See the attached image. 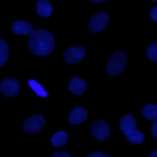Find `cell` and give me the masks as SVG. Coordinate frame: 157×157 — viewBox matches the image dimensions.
<instances>
[{"instance_id": "1", "label": "cell", "mask_w": 157, "mask_h": 157, "mask_svg": "<svg viewBox=\"0 0 157 157\" xmlns=\"http://www.w3.org/2000/svg\"><path fill=\"white\" fill-rule=\"evenodd\" d=\"M55 40L50 32L43 28L32 31L28 39V47L31 52L39 56H45L54 49Z\"/></svg>"}, {"instance_id": "2", "label": "cell", "mask_w": 157, "mask_h": 157, "mask_svg": "<svg viewBox=\"0 0 157 157\" xmlns=\"http://www.w3.org/2000/svg\"><path fill=\"white\" fill-rule=\"evenodd\" d=\"M128 63V56L123 52H115L107 64V72L110 76H118L123 72Z\"/></svg>"}, {"instance_id": "3", "label": "cell", "mask_w": 157, "mask_h": 157, "mask_svg": "<svg viewBox=\"0 0 157 157\" xmlns=\"http://www.w3.org/2000/svg\"><path fill=\"white\" fill-rule=\"evenodd\" d=\"M108 22H109V15L104 11H99L91 17L88 22V31L91 33H98L105 28Z\"/></svg>"}, {"instance_id": "4", "label": "cell", "mask_w": 157, "mask_h": 157, "mask_svg": "<svg viewBox=\"0 0 157 157\" xmlns=\"http://www.w3.org/2000/svg\"><path fill=\"white\" fill-rule=\"evenodd\" d=\"M91 134L96 140L104 141V140H107L109 137V134H110L109 126L103 120H96L91 125Z\"/></svg>"}, {"instance_id": "5", "label": "cell", "mask_w": 157, "mask_h": 157, "mask_svg": "<svg viewBox=\"0 0 157 157\" xmlns=\"http://www.w3.org/2000/svg\"><path fill=\"white\" fill-rule=\"evenodd\" d=\"M86 55V50L81 45H74V47H70L69 49H66L64 53H63V56H64V60L69 64H76L78 63L80 60L83 59V56Z\"/></svg>"}, {"instance_id": "6", "label": "cell", "mask_w": 157, "mask_h": 157, "mask_svg": "<svg viewBox=\"0 0 157 157\" xmlns=\"http://www.w3.org/2000/svg\"><path fill=\"white\" fill-rule=\"evenodd\" d=\"M44 125V118L40 114H34L27 118L22 125L23 130L28 134H37Z\"/></svg>"}, {"instance_id": "7", "label": "cell", "mask_w": 157, "mask_h": 157, "mask_svg": "<svg viewBox=\"0 0 157 157\" xmlns=\"http://www.w3.org/2000/svg\"><path fill=\"white\" fill-rule=\"evenodd\" d=\"M0 92L5 97H15L20 92V83L12 77L4 78L0 83Z\"/></svg>"}, {"instance_id": "8", "label": "cell", "mask_w": 157, "mask_h": 157, "mask_svg": "<svg viewBox=\"0 0 157 157\" xmlns=\"http://www.w3.org/2000/svg\"><path fill=\"white\" fill-rule=\"evenodd\" d=\"M87 118V110L82 107H77V108H74L70 113H69V117H67V120L70 124L75 125V124H78V123H82L85 119Z\"/></svg>"}, {"instance_id": "9", "label": "cell", "mask_w": 157, "mask_h": 157, "mask_svg": "<svg viewBox=\"0 0 157 157\" xmlns=\"http://www.w3.org/2000/svg\"><path fill=\"white\" fill-rule=\"evenodd\" d=\"M67 87H69V91H71L75 94H82L86 91V88H87L86 82L82 78H80V77H72L69 81Z\"/></svg>"}, {"instance_id": "10", "label": "cell", "mask_w": 157, "mask_h": 157, "mask_svg": "<svg viewBox=\"0 0 157 157\" xmlns=\"http://www.w3.org/2000/svg\"><path fill=\"white\" fill-rule=\"evenodd\" d=\"M11 29L16 34H31L32 31H33L32 25L29 22H26V21H16V22H13L12 26H11Z\"/></svg>"}, {"instance_id": "11", "label": "cell", "mask_w": 157, "mask_h": 157, "mask_svg": "<svg viewBox=\"0 0 157 157\" xmlns=\"http://www.w3.org/2000/svg\"><path fill=\"white\" fill-rule=\"evenodd\" d=\"M119 125H120L121 131L124 134H126V132H129V131H131L136 128V121H135V118L131 114H126V115L120 118Z\"/></svg>"}, {"instance_id": "12", "label": "cell", "mask_w": 157, "mask_h": 157, "mask_svg": "<svg viewBox=\"0 0 157 157\" xmlns=\"http://www.w3.org/2000/svg\"><path fill=\"white\" fill-rule=\"evenodd\" d=\"M36 7H37V13L42 17H49L53 12V6L48 0H38Z\"/></svg>"}, {"instance_id": "13", "label": "cell", "mask_w": 157, "mask_h": 157, "mask_svg": "<svg viewBox=\"0 0 157 157\" xmlns=\"http://www.w3.org/2000/svg\"><path fill=\"white\" fill-rule=\"evenodd\" d=\"M125 135H126L128 141H129L130 144H132V145L142 144V142H144V140H145L144 134H142L140 130H136V129H134V130H131V131L126 132Z\"/></svg>"}, {"instance_id": "14", "label": "cell", "mask_w": 157, "mask_h": 157, "mask_svg": "<svg viewBox=\"0 0 157 157\" xmlns=\"http://www.w3.org/2000/svg\"><path fill=\"white\" fill-rule=\"evenodd\" d=\"M69 135L65 131H58L52 136V145L54 147H61L63 145L66 144Z\"/></svg>"}, {"instance_id": "15", "label": "cell", "mask_w": 157, "mask_h": 157, "mask_svg": "<svg viewBox=\"0 0 157 157\" xmlns=\"http://www.w3.org/2000/svg\"><path fill=\"white\" fill-rule=\"evenodd\" d=\"M142 115L148 120L157 119V105L156 104H146L142 108Z\"/></svg>"}, {"instance_id": "16", "label": "cell", "mask_w": 157, "mask_h": 157, "mask_svg": "<svg viewBox=\"0 0 157 157\" xmlns=\"http://www.w3.org/2000/svg\"><path fill=\"white\" fill-rule=\"evenodd\" d=\"M9 56V47L4 39H0V67L6 63Z\"/></svg>"}, {"instance_id": "17", "label": "cell", "mask_w": 157, "mask_h": 157, "mask_svg": "<svg viewBox=\"0 0 157 157\" xmlns=\"http://www.w3.org/2000/svg\"><path fill=\"white\" fill-rule=\"evenodd\" d=\"M28 85H29V87H31L39 97H47V96H48V92H47L36 80H28Z\"/></svg>"}, {"instance_id": "18", "label": "cell", "mask_w": 157, "mask_h": 157, "mask_svg": "<svg viewBox=\"0 0 157 157\" xmlns=\"http://www.w3.org/2000/svg\"><path fill=\"white\" fill-rule=\"evenodd\" d=\"M146 54H147V56H148L150 60L157 61V43H156V42L151 43V44L147 47Z\"/></svg>"}, {"instance_id": "19", "label": "cell", "mask_w": 157, "mask_h": 157, "mask_svg": "<svg viewBox=\"0 0 157 157\" xmlns=\"http://www.w3.org/2000/svg\"><path fill=\"white\" fill-rule=\"evenodd\" d=\"M87 157H110V156L104 152H93V153H90Z\"/></svg>"}, {"instance_id": "20", "label": "cell", "mask_w": 157, "mask_h": 157, "mask_svg": "<svg viewBox=\"0 0 157 157\" xmlns=\"http://www.w3.org/2000/svg\"><path fill=\"white\" fill-rule=\"evenodd\" d=\"M53 157H72L70 153H67V152H56V153H54L53 155Z\"/></svg>"}, {"instance_id": "21", "label": "cell", "mask_w": 157, "mask_h": 157, "mask_svg": "<svg viewBox=\"0 0 157 157\" xmlns=\"http://www.w3.org/2000/svg\"><path fill=\"white\" fill-rule=\"evenodd\" d=\"M150 16H151L152 21H157V7H153V9L151 10V13H150Z\"/></svg>"}, {"instance_id": "22", "label": "cell", "mask_w": 157, "mask_h": 157, "mask_svg": "<svg viewBox=\"0 0 157 157\" xmlns=\"http://www.w3.org/2000/svg\"><path fill=\"white\" fill-rule=\"evenodd\" d=\"M152 135L155 137H157V121H155L153 125H152Z\"/></svg>"}, {"instance_id": "23", "label": "cell", "mask_w": 157, "mask_h": 157, "mask_svg": "<svg viewBox=\"0 0 157 157\" xmlns=\"http://www.w3.org/2000/svg\"><path fill=\"white\" fill-rule=\"evenodd\" d=\"M91 2H93V4H98V2H104V1H107V0H90Z\"/></svg>"}, {"instance_id": "24", "label": "cell", "mask_w": 157, "mask_h": 157, "mask_svg": "<svg viewBox=\"0 0 157 157\" xmlns=\"http://www.w3.org/2000/svg\"><path fill=\"white\" fill-rule=\"evenodd\" d=\"M157 156V151H153L151 155H150V157H156Z\"/></svg>"}, {"instance_id": "25", "label": "cell", "mask_w": 157, "mask_h": 157, "mask_svg": "<svg viewBox=\"0 0 157 157\" xmlns=\"http://www.w3.org/2000/svg\"><path fill=\"white\" fill-rule=\"evenodd\" d=\"M151 1H157V0H151Z\"/></svg>"}]
</instances>
